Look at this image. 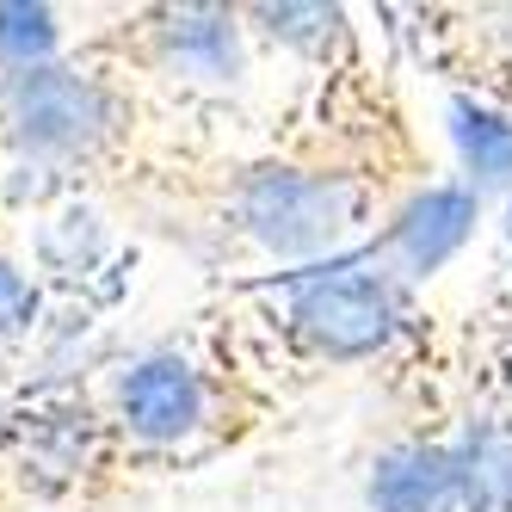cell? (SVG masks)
<instances>
[{
    "instance_id": "8992f818",
    "label": "cell",
    "mask_w": 512,
    "mask_h": 512,
    "mask_svg": "<svg viewBox=\"0 0 512 512\" xmlns=\"http://www.w3.org/2000/svg\"><path fill=\"white\" fill-rule=\"evenodd\" d=\"M457 506L463 512H512V426L463 395L457 420Z\"/></svg>"
},
{
    "instance_id": "5b68a950",
    "label": "cell",
    "mask_w": 512,
    "mask_h": 512,
    "mask_svg": "<svg viewBox=\"0 0 512 512\" xmlns=\"http://www.w3.org/2000/svg\"><path fill=\"white\" fill-rule=\"evenodd\" d=\"M463 334V395L512 426V284L494 278L488 297L457 321Z\"/></svg>"
},
{
    "instance_id": "6da1fadb",
    "label": "cell",
    "mask_w": 512,
    "mask_h": 512,
    "mask_svg": "<svg viewBox=\"0 0 512 512\" xmlns=\"http://www.w3.org/2000/svg\"><path fill=\"white\" fill-rule=\"evenodd\" d=\"M426 309L414 303V284L395 278L377 253L346 260L334 272L297 278L284 290V346L303 364H389L414 340Z\"/></svg>"
},
{
    "instance_id": "30bf717a",
    "label": "cell",
    "mask_w": 512,
    "mask_h": 512,
    "mask_svg": "<svg viewBox=\"0 0 512 512\" xmlns=\"http://www.w3.org/2000/svg\"><path fill=\"white\" fill-rule=\"evenodd\" d=\"M31 309V290L19 284V272H7V266H0V327H7V321H19Z\"/></svg>"
},
{
    "instance_id": "ba28073f",
    "label": "cell",
    "mask_w": 512,
    "mask_h": 512,
    "mask_svg": "<svg viewBox=\"0 0 512 512\" xmlns=\"http://www.w3.org/2000/svg\"><path fill=\"white\" fill-rule=\"evenodd\" d=\"M451 130H457V149H463V167H469V186L475 192L506 186L512 179V118L451 93Z\"/></svg>"
},
{
    "instance_id": "52a82bcc",
    "label": "cell",
    "mask_w": 512,
    "mask_h": 512,
    "mask_svg": "<svg viewBox=\"0 0 512 512\" xmlns=\"http://www.w3.org/2000/svg\"><path fill=\"white\" fill-rule=\"evenodd\" d=\"M167 56L198 81H229L241 68V25L223 7H186V13H167Z\"/></svg>"
},
{
    "instance_id": "8fae6325",
    "label": "cell",
    "mask_w": 512,
    "mask_h": 512,
    "mask_svg": "<svg viewBox=\"0 0 512 512\" xmlns=\"http://www.w3.org/2000/svg\"><path fill=\"white\" fill-rule=\"evenodd\" d=\"M506 247H512V198H506Z\"/></svg>"
},
{
    "instance_id": "3957f363",
    "label": "cell",
    "mask_w": 512,
    "mask_h": 512,
    "mask_svg": "<svg viewBox=\"0 0 512 512\" xmlns=\"http://www.w3.org/2000/svg\"><path fill=\"white\" fill-rule=\"evenodd\" d=\"M118 408H124V426L136 438H149V445H179V438H192L210 420V383L186 358L161 352V358H142L124 377Z\"/></svg>"
},
{
    "instance_id": "277c9868",
    "label": "cell",
    "mask_w": 512,
    "mask_h": 512,
    "mask_svg": "<svg viewBox=\"0 0 512 512\" xmlns=\"http://www.w3.org/2000/svg\"><path fill=\"white\" fill-rule=\"evenodd\" d=\"M13 124L38 149H81L105 130V99L93 81L62 75V68H31L13 87Z\"/></svg>"
},
{
    "instance_id": "7a4b0ae2",
    "label": "cell",
    "mask_w": 512,
    "mask_h": 512,
    "mask_svg": "<svg viewBox=\"0 0 512 512\" xmlns=\"http://www.w3.org/2000/svg\"><path fill=\"white\" fill-rule=\"evenodd\" d=\"M475 216H482V192L457 186V179H432L426 192H414L408 204L389 216V229L377 235L371 253H377L395 278L420 284L426 272H438L475 235Z\"/></svg>"
},
{
    "instance_id": "9c48e42d",
    "label": "cell",
    "mask_w": 512,
    "mask_h": 512,
    "mask_svg": "<svg viewBox=\"0 0 512 512\" xmlns=\"http://www.w3.org/2000/svg\"><path fill=\"white\" fill-rule=\"evenodd\" d=\"M50 44H56V25L44 7H0V62L7 68L31 75V62H44Z\"/></svg>"
}]
</instances>
